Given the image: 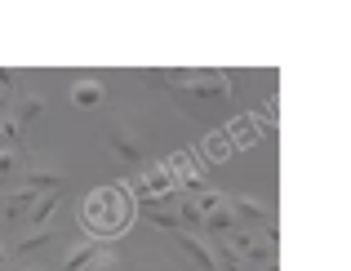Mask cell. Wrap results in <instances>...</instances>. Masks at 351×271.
Segmentation results:
<instances>
[{"label": "cell", "mask_w": 351, "mask_h": 271, "mask_svg": "<svg viewBox=\"0 0 351 271\" xmlns=\"http://www.w3.org/2000/svg\"><path fill=\"white\" fill-rule=\"evenodd\" d=\"M49 240H53V227H32L27 236H18V254H32V249L49 245Z\"/></svg>", "instance_id": "4fadbf2b"}, {"label": "cell", "mask_w": 351, "mask_h": 271, "mask_svg": "<svg viewBox=\"0 0 351 271\" xmlns=\"http://www.w3.org/2000/svg\"><path fill=\"white\" fill-rule=\"evenodd\" d=\"M205 152L214 156V161H223V156H227V134H214V138L205 143Z\"/></svg>", "instance_id": "e0dca14e"}, {"label": "cell", "mask_w": 351, "mask_h": 271, "mask_svg": "<svg viewBox=\"0 0 351 271\" xmlns=\"http://www.w3.org/2000/svg\"><path fill=\"white\" fill-rule=\"evenodd\" d=\"M173 187H178V182H173V174H169V169L160 165V169H147V174H138V178L129 182V196H138V200L156 204L160 196H169Z\"/></svg>", "instance_id": "3957f363"}, {"label": "cell", "mask_w": 351, "mask_h": 271, "mask_svg": "<svg viewBox=\"0 0 351 271\" xmlns=\"http://www.w3.org/2000/svg\"><path fill=\"white\" fill-rule=\"evenodd\" d=\"M103 98H107V89L98 85V80H76V85H71V102H76V107H98Z\"/></svg>", "instance_id": "9c48e42d"}, {"label": "cell", "mask_w": 351, "mask_h": 271, "mask_svg": "<svg viewBox=\"0 0 351 271\" xmlns=\"http://www.w3.org/2000/svg\"><path fill=\"white\" fill-rule=\"evenodd\" d=\"M107 143H112V152L120 156V161H129V165L143 161V143H138L129 129H112V134H107Z\"/></svg>", "instance_id": "8992f818"}, {"label": "cell", "mask_w": 351, "mask_h": 271, "mask_svg": "<svg viewBox=\"0 0 351 271\" xmlns=\"http://www.w3.org/2000/svg\"><path fill=\"white\" fill-rule=\"evenodd\" d=\"M173 245L182 249V254L191 258L200 271H218V258H214V245H205L200 236H191V231H173Z\"/></svg>", "instance_id": "277c9868"}, {"label": "cell", "mask_w": 351, "mask_h": 271, "mask_svg": "<svg viewBox=\"0 0 351 271\" xmlns=\"http://www.w3.org/2000/svg\"><path fill=\"white\" fill-rule=\"evenodd\" d=\"M58 196H62V191H53V196H40V200H36V209L27 213V222H32V227H49V213L58 209Z\"/></svg>", "instance_id": "8fae6325"}, {"label": "cell", "mask_w": 351, "mask_h": 271, "mask_svg": "<svg viewBox=\"0 0 351 271\" xmlns=\"http://www.w3.org/2000/svg\"><path fill=\"white\" fill-rule=\"evenodd\" d=\"M232 213L245 222H258V227H267L271 222V213H267V204H258L254 196H232Z\"/></svg>", "instance_id": "52a82bcc"}, {"label": "cell", "mask_w": 351, "mask_h": 271, "mask_svg": "<svg viewBox=\"0 0 351 271\" xmlns=\"http://www.w3.org/2000/svg\"><path fill=\"white\" fill-rule=\"evenodd\" d=\"M214 258H218V271H245V258H240L227 240H218V245H214Z\"/></svg>", "instance_id": "7c38bea8"}, {"label": "cell", "mask_w": 351, "mask_h": 271, "mask_svg": "<svg viewBox=\"0 0 351 271\" xmlns=\"http://www.w3.org/2000/svg\"><path fill=\"white\" fill-rule=\"evenodd\" d=\"M62 182H67V178H62L58 169H32L23 187H32L36 196H53V191H62Z\"/></svg>", "instance_id": "ba28073f"}, {"label": "cell", "mask_w": 351, "mask_h": 271, "mask_svg": "<svg viewBox=\"0 0 351 271\" xmlns=\"http://www.w3.org/2000/svg\"><path fill=\"white\" fill-rule=\"evenodd\" d=\"M134 218V196L125 187H98L85 204H80V227L89 236H120Z\"/></svg>", "instance_id": "6da1fadb"}, {"label": "cell", "mask_w": 351, "mask_h": 271, "mask_svg": "<svg viewBox=\"0 0 351 271\" xmlns=\"http://www.w3.org/2000/svg\"><path fill=\"white\" fill-rule=\"evenodd\" d=\"M0 143H5V147L23 143V120H18V116H0Z\"/></svg>", "instance_id": "5bb4252c"}, {"label": "cell", "mask_w": 351, "mask_h": 271, "mask_svg": "<svg viewBox=\"0 0 351 271\" xmlns=\"http://www.w3.org/2000/svg\"><path fill=\"white\" fill-rule=\"evenodd\" d=\"M40 111H45V102L36 98V93H27V98L18 102V120H23V125H32V120L40 116Z\"/></svg>", "instance_id": "9a60e30c"}, {"label": "cell", "mask_w": 351, "mask_h": 271, "mask_svg": "<svg viewBox=\"0 0 351 271\" xmlns=\"http://www.w3.org/2000/svg\"><path fill=\"white\" fill-rule=\"evenodd\" d=\"M165 80H173L196 98H227L232 93V76H223V71H165Z\"/></svg>", "instance_id": "7a4b0ae2"}, {"label": "cell", "mask_w": 351, "mask_h": 271, "mask_svg": "<svg viewBox=\"0 0 351 271\" xmlns=\"http://www.w3.org/2000/svg\"><path fill=\"white\" fill-rule=\"evenodd\" d=\"M98 254H103V249H98V245H89V240H85V245H76V249L67 254V263H62V267H67V271H89V267L98 263Z\"/></svg>", "instance_id": "30bf717a"}, {"label": "cell", "mask_w": 351, "mask_h": 271, "mask_svg": "<svg viewBox=\"0 0 351 271\" xmlns=\"http://www.w3.org/2000/svg\"><path fill=\"white\" fill-rule=\"evenodd\" d=\"M36 200H40V196H36L32 187H18V191H9V196H5V218H9V222L27 218V213L36 209Z\"/></svg>", "instance_id": "5b68a950"}, {"label": "cell", "mask_w": 351, "mask_h": 271, "mask_svg": "<svg viewBox=\"0 0 351 271\" xmlns=\"http://www.w3.org/2000/svg\"><path fill=\"white\" fill-rule=\"evenodd\" d=\"M0 271H5V249H0Z\"/></svg>", "instance_id": "d6986e66"}, {"label": "cell", "mask_w": 351, "mask_h": 271, "mask_svg": "<svg viewBox=\"0 0 351 271\" xmlns=\"http://www.w3.org/2000/svg\"><path fill=\"white\" fill-rule=\"evenodd\" d=\"M9 85H14V71H9V67H0V89H9Z\"/></svg>", "instance_id": "ac0fdd59"}, {"label": "cell", "mask_w": 351, "mask_h": 271, "mask_svg": "<svg viewBox=\"0 0 351 271\" xmlns=\"http://www.w3.org/2000/svg\"><path fill=\"white\" fill-rule=\"evenodd\" d=\"M89 271H94V267H89Z\"/></svg>", "instance_id": "ffe728a7"}, {"label": "cell", "mask_w": 351, "mask_h": 271, "mask_svg": "<svg viewBox=\"0 0 351 271\" xmlns=\"http://www.w3.org/2000/svg\"><path fill=\"white\" fill-rule=\"evenodd\" d=\"M18 165H23V147H5V152H0V178H5V174H14Z\"/></svg>", "instance_id": "2e32d148"}]
</instances>
